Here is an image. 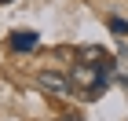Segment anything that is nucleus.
<instances>
[{
  "label": "nucleus",
  "instance_id": "f257e3e1",
  "mask_svg": "<svg viewBox=\"0 0 128 121\" xmlns=\"http://www.w3.org/2000/svg\"><path fill=\"white\" fill-rule=\"evenodd\" d=\"M37 84L48 92V95H70V92H73V81H70L66 73H59V70H44L37 77Z\"/></svg>",
  "mask_w": 128,
  "mask_h": 121
},
{
  "label": "nucleus",
  "instance_id": "f03ea898",
  "mask_svg": "<svg viewBox=\"0 0 128 121\" xmlns=\"http://www.w3.org/2000/svg\"><path fill=\"white\" fill-rule=\"evenodd\" d=\"M37 33H11L8 37V44H11V51H33L37 48Z\"/></svg>",
  "mask_w": 128,
  "mask_h": 121
},
{
  "label": "nucleus",
  "instance_id": "7ed1b4c3",
  "mask_svg": "<svg viewBox=\"0 0 128 121\" xmlns=\"http://www.w3.org/2000/svg\"><path fill=\"white\" fill-rule=\"evenodd\" d=\"M106 59H110V51L95 48V44H88V48H80V62H95V66H102Z\"/></svg>",
  "mask_w": 128,
  "mask_h": 121
},
{
  "label": "nucleus",
  "instance_id": "20e7f679",
  "mask_svg": "<svg viewBox=\"0 0 128 121\" xmlns=\"http://www.w3.org/2000/svg\"><path fill=\"white\" fill-rule=\"evenodd\" d=\"M106 26L117 33V37H128V19H121V15H110V22H106Z\"/></svg>",
  "mask_w": 128,
  "mask_h": 121
},
{
  "label": "nucleus",
  "instance_id": "39448f33",
  "mask_svg": "<svg viewBox=\"0 0 128 121\" xmlns=\"http://www.w3.org/2000/svg\"><path fill=\"white\" fill-rule=\"evenodd\" d=\"M0 4H11V0H0Z\"/></svg>",
  "mask_w": 128,
  "mask_h": 121
}]
</instances>
